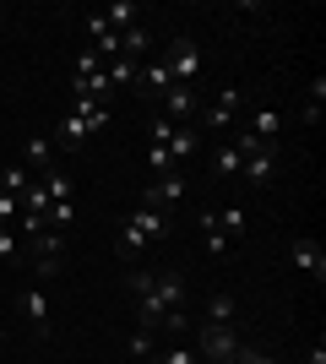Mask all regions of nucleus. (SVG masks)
<instances>
[{
    "instance_id": "f257e3e1",
    "label": "nucleus",
    "mask_w": 326,
    "mask_h": 364,
    "mask_svg": "<svg viewBox=\"0 0 326 364\" xmlns=\"http://www.w3.org/2000/svg\"><path fill=\"white\" fill-rule=\"evenodd\" d=\"M169 234V213H158V207H136V213L125 218V228H120V256L131 261L136 250H147L153 240H163Z\"/></svg>"
},
{
    "instance_id": "f03ea898",
    "label": "nucleus",
    "mask_w": 326,
    "mask_h": 364,
    "mask_svg": "<svg viewBox=\"0 0 326 364\" xmlns=\"http://www.w3.org/2000/svg\"><path fill=\"white\" fill-rule=\"evenodd\" d=\"M16 310H22V321H28L38 337H49V326H55V310H49V294L38 277H28L22 289H16Z\"/></svg>"
},
{
    "instance_id": "7ed1b4c3",
    "label": "nucleus",
    "mask_w": 326,
    "mask_h": 364,
    "mask_svg": "<svg viewBox=\"0 0 326 364\" xmlns=\"http://www.w3.org/2000/svg\"><path fill=\"white\" fill-rule=\"evenodd\" d=\"M163 65H169V76L180 87H196V76H202V49L190 44V38H174V44L163 49Z\"/></svg>"
},
{
    "instance_id": "20e7f679",
    "label": "nucleus",
    "mask_w": 326,
    "mask_h": 364,
    "mask_svg": "<svg viewBox=\"0 0 326 364\" xmlns=\"http://www.w3.org/2000/svg\"><path fill=\"white\" fill-rule=\"evenodd\" d=\"M288 261H294L305 277H315V283H326V250L310 240V234H294L288 240Z\"/></svg>"
},
{
    "instance_id": "39448f33",
    "label": "nucleus",
    "mask_w": 326,
    "mask_h": 364,
    "mask_svg": "<svg viewBox=\"0 0 326 364\" xmlns=\"http://www.w3.org/2000/svg\"><path fill=\"white\" fill-rule=\"evenodd\" d=\"M60 256H65V234H60V228H38V234H33L38 277H55V272H60Z\"/></svg>"
},
{
    "instance_id": "423d86ee",
    "label": "nucleus",
    "mask_w": 326,
    "mask_h": 364,
    "mask_svg": "<svg viewBox=\"0 0 326 364\" xmlns=\"http://www.w3.org/2000/svg\"><path fill=\"white\" fill-rule=\"evenodd\" d=\"M158 104H163V120H169V125H190L196 114H202V98H196V87H180V82H174V87L163 92Z\"/></svg>"
},
{
    "instance_id": "0eeeda50",
    "label": "nucleus",
    "mask_w": 326,
    "mask_h": 364,
    "mask_svg": "<svg viewBox=\"0 0 326 364\" xmlns=\"http://www.w3.org/2000/svg\"><path fill=\"white\" fill-rule=\"evenodd\" d=\"M239 104H245V87H223V92L212 98V104L202 109V120L212 125V131H229V125H234V114H239Z\"/></svg>"
},
{
    "instance_id": "6e6552de",
    "label": "nucleus",
    "mask_w": 326,
    "mask_h": 364,
    "mask_svg": "<svg viewBox=\"0 0 326 364\" xmlns=\"http://www.w3.org/2000/svg\"><path fill=\"white\" fill-rule=\"evenodd\" d=\"M174 201H185V174H158L147 191H141V207H174Z\"/></svg>"
},
{
    "instance_id": "1a4fd4ad",
    "label": "nucleus",
    "mask_w": 326,
    "mask_h": 364,
    "mask_svg": "<svg viewBox=\"0 0 326 364\" xmlns=\"http://www.w3.org/2000/svg\"><path fill=\"white\" fill-rule=\"evenodd\" d=\"M245 348V343H239V337H234V326H202V364L207 359H234V353Z\"/></svg>"
},
{
    "instance_id": "9d476101",
    "label": "nucleus",
    "mask_w": 326,
    "mask_h": 364,
    "mask_svg": "<svg viewBox=\"0 0 326 364\" xmlns=\"http://www.w3.org/2000/svg\"><path fill=\"white\" fill-rule=\"evenodd\" d=\"M49 158H55V141H49V136H28V141H22V164H28V174L44 180L49 168H55Z\"/></svg>"
},
{
    "instance_id": "9b49d317",
    "label": "nucleus",
    "mask_w": 326,
    "mask_h": 364,
    "mask_svg": "<svg viewBox=\"0 0 326 364\" xmlns=\"http://www.w3.org/2000/svg\"><path fill=\"white\" fill-rule=\"evenodd\" d=\"M202 326H234V294L229 289H212V294H207Z\"/></svg>"
},
{
    "instance_id": "f8f14e48",
    "label": "nucleus",
    "mask_w": 326,
    "mask_h": 364,
    "mask_svg": "<svg viewBox=\"0 0 326 364\" xmlns=\"http://www.w3.org/2000/svg\"><path fill=\"white\" fill-rule=\"evenodd\" d=\"M98 16H104V22H109L114 33H131V28L141 22V6H136V0H109V6H104Z\"/></svg>"
},
{
    "instance_id": "ddd939ff",
    "label": "nucleus",
    "mask_w": 326,
    "mask_h": 364,
    "mask_svg": "<svg viewBox=\"0 0 326 364\" xmlns=\"http://www.w3.org/2000/svg\"><path fill=\"white\" fill-rule=\"evenodd\" d=\"M272 168H278V147H261V152H250V158H245L239 174H245L250 185H266V180H272Z\"/></svg>"
},
{
    "instance_id": "4468645a",
    "label": "nucleus",
    "mask_w": 326,
    "mask_h": 364,
    "mask_svg": "<svg viewBox=\"0 0 326 364\" xmlns=\"http://www.w3.org/2000/svg\"><path fill=\"white\" fill-rule=\"evenodd\" d=\"M169 147L174 164H185V158H196V147H202V136H196V125H174V136L163 141Z\"/></svg>"
},
{
    "instance_id": "2eb2a0df",
    "label": "nucleus",
    "mask_w": 326,
    "mask_h": 364,
    "mask_svg": "<svg viewBox=\"0 0 326 364\" xmlns=\"http://www.w3.org/2000/svg\"><path fill=\"white\" fill-rule=\"evenodd\" d=\"M217 218V234H223V240H245V223H250V213L245 207H239V201H234V207H223V213H212Z\"/></svg>"
},
{
    "instance_id": "dca6fc26",
    "label": "nucleus",
    "mask_w": 326,
    "mask_h": 364,
    "mask_svg": "<svg viewBox=\"0 0 326 364\" xmlns=\"http://www.w3.org/2000/svg\"><path fill=\"white\" fill-rule=\"evenodd\" d=\"M87 136H93V125L82 120V114H71V109H65V114H60V147H65V152H77Z\"/></svg>"
},
{
    "instance_id": "f3484780",
    "label": "nucleus",
    "mask_w": 326,
    "mask_h": 364,
    "mask_svg": "<svg viewBox=\"0 0 326 364\" xmlns=\"http://www.w3.org/2000/svg\"><path fill=\"white\" fill-rule=\"evenodd\" d=\"M153 294L169 304V310H180V299H185V277H180V272H153Z\"/></svg>"
},
{
    "instance_id": "a211bd4d",
    "label": "nucleus",
    "mask_w": 326,
    "mask_h": 364,
    "mask_svg": "<svg viewBox=\"0 0 326 364\" xmlns=\"http://www.w3.org/2000/svg\"><path fill=\"white\" fill-rule=\"evenodd\" d=\"M136 82H141L147 92H153V98H163V92L174 87V76H169V65H163V60H147V65H141V76H136Z\"/></svg>"
},
{
    "instance_id": "6ab92c4d",
    "label": "nucleus",
    "mask_w": 326,
    "mask_h": 364,
    "mask_svg": "<svg viewBox=\"0 0 326 364\" xmlns=\"http://www.w3.org/2000/svg\"><path fill=\"white\" fill-rule=\"evenodd\" d=\"M278 131H283V114H278V109H272V104H266V109H256V125H250V136L272 147V141H278Z\"/></svg>"
},
{
    "instance_id": "aec40b11",
    "label": "nucleus",
    "mask_w": 326,
    "mask_h": 364,
    "mask_svg": "<svg viewBox=\"0 0 326 364\" xmlns=\"http://www.w3.org/2000/svg\"><path fill=\"white\" fill-rule=\"evenodd\" d=\"M71 114H82V120L93 125V136L104 131L109 120H114V114H109V104H93V98H71Z\"/></svg>"
},
{
    "instance_id": "412c9836",
    "label": "nucleus",
    "mask_w": 326,
    "mask_h": 364,
    "mask_svg": "<svg viewBox=\"0 0 326 364\" xmlns=\"http://www.w3.org/2000/svg\"><path fill=\"white\" fill-rule=\"evenodd\" d=\"M321 109H326V76H315V82H310V98H305V109H299V120H305V125H321Z\"/></svg>"
},
{
    "instance_id": "4be33fe9",
    "label": "nucleus",
    "mask_w": 326,
    "mask_h": 364,
    "mask_svg": "<svg viewBox=\"0 0 326 364\" xmlns=\"http://www.w3.org/2000/svg\"><path fill=\"white\" fill-rule=\"evenodd\" d=\"M44 191H49V201H77V185H71L65 168H49V174H44Z\"/></svg>"
},
{
    "instance_id": "5701e85b",
    "label": "nucleus",
    "mask_w": 326,
    "mask_h": 364,
    "mask_svg": "<svg viewBox=\"0 0 326 364\" xmlns=\"http://www.w3.org/2000/svg\"><path fill=\"white\" fill-rule=\"evenodd\" d=\"M196 223H202V245H207V256H229V240L217 234V218H212V213H202Z\"/></svg>"
},
{
    "instance_id": "b1692460",
    "label": "nucleus",
    "mask_w": 326,
    "mask_h": 364,
    "mask_svg": "<svg viewBox=\"0 0 326 364\" xmlns=\"http://www.w3.org/2000/svg\"><path fill=\"white\" fill-rule=\"evenodd\" d=\"M147 44H153V38H147V28H141V22H136L131 33H120V55H125V60H136V55H147Z\"/></svg>"
},
{
    "instance_id": "393cba45",
    "label": "nucleus",
    "mask_w": 326,
    "mask_h": 364,
    "mask_svg": "<svg viewBox=\"0 0 326 364\" xmlns=\"http://www.w3.org/2000/svg\"><path fill=\"white\" fill-rule=\"evenodd\" d=\"M33 185V174H28V164H6V174H0V191H11V196H22Z\"/></svg>"
},
{
    "instance_id": "a878e982",
    "label": "nucleus",
    "mask_w": 326,
    "mask_h": 364,
    "mask_svg": "<svg viewBox=\"0 0 326 364\" xmlns=\"http://www.w3.org/2000/svg\"><path fill=\"white\" fill-rule=\"evenodd\" d=\"M71 223H77V201H49V218H44V228H60V234H65Z\"/></svg>"
},
{
    "instance_id": "bb28decb",
    "label": "nucleus",
    "mask_w": 326,
    "mask_h": 364,
    "mask_svg": "<svg viewBox=\"0 0 326 364\" xmlns=\"http://www.w3.org/2000/svg\"><path fill=\"white\" fill-rule=\"evenodd\" d=\"M104 76H109V87H131V82H136V60H125V55H120V60L104 65Z\"/></svg>"
},
{
    "instance_id": "cd10ccee",
    "label": "nucleus",
    "mask_w": 326,
    "mask_h": 364,
    "mask_svg": "<svg viewBox=\"0 0 326 364\" xmlns=\"http://www.w3.org/2000/svg\"><path fill=\"white\" fill-rule=\"evenodd\" d=\"M153 364H202V353H196V348H180V343H174V348H158V353H153Z\"/></svg>"
},
{
    "instance_id": "c85d7f7f",
    "label": "nucleus",
    "mask_w": 326,
    "mask_h": 364,
    "mask_svg": "<svg viewBox=\"0 0 326 364\" xmlns=\"http://www.w3.org/2000/svg\"><path fill=\"white\" fill-rule=\"evenodd\" d=\"M125 348L136 353V359H153V353H158V337L147 332V326H141V332H131V343H125Z\"/></svg>"
},
{
    "instance_id": "c756f323",
    "label": "nucleus",
    "mask_w": 326,
    "mask_h": 364,
    "mask_svg": "<svg viewBox=\"0 0 326 364\" xmlns=\"http://www.w3.org/2000/svg\"><path fill=\"white\" fill-rule=\"evenodd\" d=\"M147 174H174V158H169V147H147Z\"/></svg>"
},
{
    "instance_id": "7c9ffc66",
    "label": "nucleus",
    "mask_w": 326,
    "mask_h": 364,
    "mask_svg": "<svg viewBox=\"0 0 326 364\" xmlns=\"http://www.w3.org/2000/svg\"><path fill=\"white\" fill-rule=\"evenodd\" d=\"M239 168H245V158H239V147H223V152H217V174H223V180H234Z\"/></svg>"
},
{
    "instance_id": "2f4dec72",
    "label": "nucleus",
    "mask_w": 326,
    "mask_h": 364,
    "mask_svg": "<svg viewBox=\"0 0 326 364\" xmlns=\"http://www.w3.org/2000/svg\"><path fill=\"white\" fill-rule=\"evenodd\" d=\"M16 213H22V201H16L11 191H0V223L11 228V223H16Z\"/></svg>"
},
{
    "instance_id": "473e14b6",
    "label": "nucleus",
    "mask_w": 326,
    "mask_h": 364,
    "mask_svg": "<svg viewBox=\"0 0 326 364\" xmlns=\"http://www.w3.org/2000/svg\"><path fill=\"white\" fill-rule=\"evenodd\" d=\"M125 283H131V294H136V299H141V294H153V272H141V267L125 277Z\"/></svg>"
},
{
    "instance_id": "72a5a7b5",
    "label": "nucleus",
    "mask_w": 326,
    "mask_h": 364,
    "mask_svg": "<svg viewBox=\"0 0 326 364\" xmlns=\"http://www.w3.org/2000/svg\"><path fill=\"white\" fill-rule=\"evenodd\" d=\"M0 261H16V234L0 223Z\"/></svg>"
},
{
    "instance_id": "f704fd0d",
    "label": "nucleus",
    "mask_w": 326,
    "mask_h": 364,
    "mask_svg": "<svg viewBox=\"0 0 326 364\" xmlns=\"http://www.w3.org/2000/svg\"><path fill=\"white\" fill-rule=\"evenodd\" d=\"M169 136H174V125L163 120V114H158V120H153V147H163V141H169Z\"/></svg>"
},
{
    "instance_id": "c9c22d12",
    "label": "nucleus",
    "mask_w": 326,
    "mask_h": 364,
    "mask_svg": "<svg viewBox=\"0 0 326 364\" xmlns=\"http://www.w3.org/2000/svg\"><path fill=\"white\" fill-rule=\"evenodd\" d=\"M234 364H272V359H261V353H250V348H239V353H234Z\"/></svg>"
},
{
    "instance_id": "e433bc0d",
    "label": "nucleus",
    "mask_w": 326,
    "mask_h": 364,
    "mask_svg": "<svg viewBox=\"0 0 326 364\" xmlns=\"http://www.w3.org/2000/svg\"><path fill=\"white\" fill-rule=\"evenodd\" d=\"M310 364H326V343H315V348H310Z\"/></svg>"
}]
</instances>
